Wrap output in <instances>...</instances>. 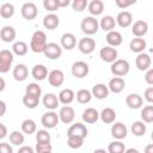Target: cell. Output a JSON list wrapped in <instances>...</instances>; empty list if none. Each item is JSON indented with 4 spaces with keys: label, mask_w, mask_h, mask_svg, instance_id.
<instances>
[{
    "label": "cell",
    "mask_w": 153,
    "mask_h": 153,
    "mask_svg": "<svg viewBox=\"0 0 153 153\" xmlns=\"http://www.w3.org/2000/svg\"><path fill=\"white\" fill-rule=\"evenodd\" d=\"M6 135H7V127L5 124L0 123V139L6 137Z\"/></svg>",
    "instance_id": "obj_54"
},
{
    "label": "cell",
    "mask_w": 153,
    "mask_h": 153,
    "mask_svg": "<svg viewBox=\"0 0 153 153\" xmlns=\"http://www.w3.org/2000/svg\"><path fill=\"white\" fill-rule=\"evenodd\" d=\"M81 31L87 35V36H91V35H94L97 33L98 29H99V22L94 18V17H85L82 20H81Z\"/></svg>",
    "instance_id": "obj_2"
},
{
    "label": "cell",
    "mask_w": 153,
    "mask_h": 153,
    "mask_svg": "<svg viewBox=\"0 0 153 153\" xmlns=\"http://www.w3.org/2000/svg\"><path fill=\"white\" fill-rule=\"evenodd\" d=\"M67 145L68 147L73 148V149H76V148H80L84 143V140L82 137H79V136H67Z\"/></svg>",
    "instance_id": "obj_43"
},
{
    "label": "cell",
    "mask_w": 153,
    "mask_h": 153,
    "mask_svg": "<svg viewBox=\"0 0 153 153\" xmlns=\"http://www.w3.org/2000/svg\"><path fill=\"white\" fill-rule=\"evenodd\" d=\"M124 153H140V152L136 148H128V149L124 151Z\"/></svg>",
    "instance_id": "obj_59"
},
{
    "label": "cell",
    "mask_w": 153,
    "mask_h": 153,
    "mask_svg": "<svg viewBox=\"0 0 153 153\" xmlns=\"http://www.w3.org/2000/svg\"><path fill=\"white\" fill-rule=\"evenodd\" d=\"M99 56L104 62L112 63L117 60V50L112 47H103L99 51Z\"/></svg>",
    "instance_id": "obj_12"
},
{
    "label": "cell",
    "mask_w": 153,
    "mask_h": 153,
    "mask_svg": "<svg viewBox=\"0 0 153 153\" xmlns=\"http://www.w3.org/2000/svg\"><path fill=\"white\" fill-rule=\"evenodd\" d=\"M26 94H31V96H36V97H39L41 93H42V88L36 82H31L26 86Z\"/></svg>",
    "instance_id": "obj_44"
},
{
    "label": "cell",
    "mask_w": 153,
    "mask_h": 153,
    "mask_svg": "<svg viewBox=\"0 0 153 153\" xmlns=\"http://www.w3.org/2000/svg\"><path fill=\"white\" fill-rule=\"evenodd\" d=\"M115 4L120 7V8H126V7H128V6H130V5H133V4H135V0H131V1H126V0H116L115 1Z\"/></svg>",
    "instance_id": "obj_51"
},
{
    "label": "cell",
    "mask_w": 153,
    "mask_h": 153,
    "mask_svg": "<svg viewBox=\"0 0 153 153\" xmlns=\"http://www.w3.org/2000/svg\"><path fill=\"white\" fill-rule=\"evenodd\" d=\"M37 129V126H36V122L31 118H27V120H24L23 123H22V131L24 134H33Z\"/></svg>",
    "instance_id": "obj_35"
},
{
    "label": "cell",
    "mask_w": 153,
    "mask_h": 153,
    "mask_svg": "<svg viewBox=\"0 0 153 153\" xmlns=\"http://www.w3.org/2000/svg\"><path fill=\"white\" fill-rule=\"evenodd\" d=\"M128 129L127 127L122 123V122H116L115 124H112L111 127V135L116 139V140H122L127 136Z\"/></svg>",
    "instance_id": "obj_17"
},
{
    "label": "cell",
    "mask_w": 153,
    "mask_h": 153,
    "mask_svg": "<svg viewBox=\"0 0 153 153\" xmlns=\"http://www.w3.org/2000/svg\"><path fill=\"white\" fill-rule=\"evenodd\" d=\"M59 98L56 94L54 93H45L44 97H43V105L47 108V109H50V110H54L59 106Z\"/></svg>",
    "instance_id": "obj_29"
},
{
    "label": "cell",
    "mask_w": 153,
    "mask_h": 153,
    "mask_svg": "<svg viewBox=\"0 0 153 153\" xmlns=\"http://www.w3.org/2000/svg\"><path fill=\"white\" fill-rule=\"evenodd\" d=\"M129 69H130L129 62L127 60H123V59H117L116 61H114L111 63V67H110L111 73L115 76H120V78H122L126 74H128Z\"/></svg>",
    "instance_id": "obj_3"
},
{
    "label": "cell",
    "mask_w": 153,
    "mask_h": 153,
    "mask_svg": "<svg viewBox=\"0 0 153 153\" xmlns=\"http://www.w3.org/2000/svg\"><path fill=\"white\" fill-rule=\"evenodd\" d=\"M99 117L102 118V121L105 123V124H110L115 121L116 118V112L112 108H105L102 110V112L99 114Z\"/></svg>",
    "instance_id": "obj_33"
},
{
    "label": "cell",
    "mask_w": 153,
    "mask_h": 153,
    "mask_svg": "<svg viewBox=\"0 0 153 153\" xmlns=\"http://www.w3.org/2000/svg\"><path fill=\"white\" fill-rule=\"evenodd\" d=\"M124 86H126L124 79L120 78V76H115L109 81L108 88H109V91H111L114 93H120V92H122L124 90Z\"/></svg>",
    "instance_id": "obj_18"
},
{
    "label": "cell",
    "mask_w": 153,
    "mask_h": 153,
    "mask_svg": "<svg viewBox=\"0 0 153 153\" xmlns=\"http://www.w3.org/2000/svg\"><path fill=\"white\" fill-rule=\"evenodd\" d=\"M36 141L42 143H49L50 142V134L48 130H38L36 133Z\"/></svg>",
    "instance_id": "obj_45"
},
{
    "label": "cell",
    "mask_w": 153,
    "mask_h": 153,
    "mask_svg": "<svg viewBox=\"0 0 153 153\" xmlns=\"http://www.w3.org/2000/svg\"><path fill=\"white\" fill-rule=\"evenodd\" d=\"M87 10H88L91 17L99 16L104 11V2L100 0H92L91 2L87 4Z\"/></svg>",
    "instance_id": "obj_22"
},
{
    "label": "cell",
    "mask_w": 153,
    "mask_h": 153,
    "mask_svg": "<svg viewBox=\"0 0 153 153\" xmlns=\"http://www.w3.org/2000/svg\"><path fill=\"white\" fill-rule=\"evenodd\" d=\"M53 147L49 143H42V142H37L36 143V152L37 153H43V152H48V151H51Z\"/></svg>",
    "instance_id": "obj_48"
},
{
    "label": "cell",
    "mask_w": 153,
    "mask_h": 153,
    "mask_svg": "<svg viewBox=\"0 0 153 153\" xmlns=\"http://www.w3.org/2000/svg\"><path fill=\"white\" fill-rule=\"evenodd\" d=\"M43 54L50 60H57L62 55V48L57 43H54V42L47 43V45L43 50Z\"/></svg>",
    "instance_id": "obj_5"
},
{
    "label": "cell",
    "mask_w": 153,
    "mask_h": 153,
    "mask_svg": "<svg viewBox=\"0 0 153 153\" xmlns=\"http://www.w3.org/2000/svg\"><path fill=\"white\" fill-rule=\"evenodd\" d=\"M87 0H74L72 2V8L75 12H82L87 7Z\"/></svg>",
    "instance_id": "obj_46"
},
{
    "label": "cell",
    "mask_w": 153,
    "mask_h": 153,
    "mask_svg": "<svg viewBox=\"0 0 153 153\" xmlns=\"http://www.w3.org/2000/svg\"><path fill=\"white\" fill-rule=\"evenodd\" d=\"M98 118H99V114L93 108H87L82 112V121L86 123H90V124L96 123L98 121Z\"/></svg>",
    "instance_id": "obj_28"
},
{
    "label": "cell",
    "mask_w": 153,
    "mask_h": 153,
    "mask_svg": "<svg viewBox=\"0 0 153 153\" xmlns=\"http://www.w3.org/2000/svg\"><path fill=\"white\" fill-rule=\"evenodd\" d=\"M13 14H14V6L12 4L5 2V4L1 5V7H0V16L2 18L8 19V18L13 17Z\"/></svg>",
    "instance_id": "obj_36"
},
{
    "label": "cell",
    "mask_w": 153,
    "mask_h": 153,
    "mask_svg": "<svg viewBox=\"0 0 153 153\" xmlns=\"http://www.w3.org/2000/svg\"><path fill=\"white\" fill-rule=\"evenodd\" d=\"M99 26H100L104 31H108V32L112 31V30L115 29V26H116L115 18H114L112 16H105V17H103V18L100 19V22H99Z\"/></svg>",
    "instance_id": "obj_32"
},
{
    "label": "cell",
    "mask_w": 153,
    "mask_h": 153,
    "mask_svg": "<svg viewBox=\"0 0 153 153\" xmlns=\"http://www.w3.org/2000/svg\"><path fill=\"white\" fill-rule=\"evenodd\" d=\"M13 78L17 80V81H24L26 78H27V74H29V69L27 67L24 65V63H18L14 68H13Z\"/></svg>",
    "instance_id": "obj_19"
},
{
    "label": "cell",
    "mask_w": 153,
    "mask_h": 153,
    "mask_svg": "<svg viewBox=\"0 0 153 153\" xmlns=\"http://www.w3.org/2000/svg\"><path fill=\"white\" fill-rule=\"evenodd\" d=\"M115 22H116V24H117L118 26H121V27H128V26H130L131 23H133V16H131V13L128 12V11H122V12H120V13L117 14Z\"/></svg>",
    "instance_id": "obj_15"
},
{
    "label": "cell",
    "mask_w": 153,
    "mask_h": 153,
    "mask_svg": "<svg viewBox=\"0 0 153 153\" xmlns=\"http://www.w3.org/2000/svg\"><path fill=\"white\" fill-rule=\"evenodd\" d=\"M142 103H143V99L137 93H130L126 98V104L130 109H139V108H141Z\"/></svg>",
    "instance_id": "obj_24"
},
{
    "label": "cell",
    "mask_w": 153,
    "mask_h": 153,
    "mask_svg": "<svg viewBox=\"0 0 153 153\" xmlns=\"http://www.w3.org/2000/svg\"><path fill=\"white\" fill-rule=\"evenodd\" d=\"M130 129L135 136H142L146 133V124L142 121H135V122H133Z\"/></svg>",
    "instance_id": "obj_37"
},
{
    "label": "cell",
    "mask_w": 153,
    "mask_h": 153,
    "mask_svg": "<svg viewBox=\"0 0 153 153\" xmlns=\"http://www.w3.org/2000/svg\"><path fill=\"white\" fill-rule=\"evenodd\" d=\"M14 57H13V53L4 49L0 51V73H7L12 66Z\"/></svg>",
    "instance_id": "obj_4"
},
{
    "label": "cell",
    "mask_w": 153,
    "mask_h": 153,
    "mask_svg": "<svg viewBox=\"0 0 153 153\" xmlns=\"http://www.w3.org/2000/svg\"><path fill=\"white\" fill-rule=\"evenodd\" d=\"M57 98H59V102H60V103H62V104H65V105H68V104H71V103L74 100L75 93H74V91L71 90V88H63V90L59 93Z\"/></svg>",
    "instance_id": "obj_27"
},
{
    "label": "cell",
    "mask_w": 153,
    "mask_h": 153,
    "mask_svg": "<svg viewBox=\"0 0 153 153\" xmlns=\"http://www.w3.org/2000/svg\"><path fill=\"white\" fill-rule=\"evenodd\" d=\"M16 30L13 26H10V25H6L4 26L1 30H0V37H1V41L5 42V43H10L12 41H14L16 38Z\"/></svg>",
    "instance_id": "obj_21"
},
{
    "label": "cell",
    "mask_w": 153,
    "mask_h": 153,
    "mask_svg": "<svg viewBox=\"0 0 153 153\" xmlns=\"http://www.w3.org/2000/svg\"><path fill=\"white\" fill-rule=\"evenodd\" d=\"M93 153H108L105 149H102V148H98V149H96Z\"/></svg>",
    "instance_id": "obj_60"
},
{
    "label": "cell",
    "mask_w": 153,
    "mask_h": 153,
    "mask_svg": "<svg viewBox=\"0 0 153 153\" xmlns=\"http://www.w3.org/2000/svg\"><path fill=\"white\" fill-rule=\"evenodd\" d=\"M146 45H147L146 41H145L143 38H139V37L133 38V39L130 41V43H129L130 50L134 51V53H139V54L142 53V51L146 49Z\"/></svg>",
    "instance_id": "obj_31"
},
{
    "label": "cell",
    "mask_w": 153,
    "mask_h": 153,
    "mask_svg": "<svg viewBox=\"0 0 153 153\" xmlns=\"http://www.w3.org/2000/svg\"><path fill=\"white\" fill-rule=\"evenodd\" d=\"M145 80H146V82L148 85H153V69L152 68L147 69L146 75H145Z\"/></svg>",
    "instance_id": "obj_52"
},
{
    "label": "cell",
    "mask_w": 153,
    "mask_h": 153,
    "mask_svg": "<svg viewBox=\"0 0 153 153\" xmlns=\"http://www.w3.org/2000/svg\"><path fill=\"white\" fill-rule=\"evenodd\" d=\"M31 74L36 80L42 81L48 76V69L44 65H36V66H33V68L31 71Z\"/></svg>",
    "instance_id": "obj_30"
},
{
    "label": "cell",
    "mask_w": 153,
    "mask_h": 153,
    "mask_svg": "<svg viewBox=\"0 0 153 153\" xmlns=\"http://www.w3.org/2000/svg\"><path fill=\"white\" fill-rule=\"evenodd\" d=\"M5 87H6V82H5V80L0 76V92H2V91L5 90Z\"/></svg>",
    "instance_id": "obj_58"
},
{
    "label": "cell",
    "mask_w": 153,
    "mask_h": 153,
    "mask_svg": "<svg viewBox=\"0 0 153 153\" xmlns=\"http://www.w3.org/2000/svg\"><path fill=\"white\" fill-rule=\"evenodd\" d=\"M59 115L54 111H48L45 114L42 115V118H41V122L43 124V127L48 128V129H51V128H55L59 123Z\"/></svg>",
    "instance_id": "obj_7"
},
{
    "label": "cell",
    "mask_w": 153,
    "mask_h": 153,
    "mask_svg": "<svg viewBox=\"0 0 153 153\" xmlns=\"http://www.w3.org/2000/svg\"><path fill=\"white\" fill-rule=\"evenodd\" d=\"M24 140H25L24 134H22V133L18 131V130H14V131H12V133L10 134V142H11L12 145L20 146L22 143H24Z\"/></svg>",
    "instance_id": "obj_42"
},
{
    "label": "cell",
    "mask_w": 153,
    "mask_h": 153,
    "mask_svg": "<svg viewBox=\"0 0 153 153\" xmlns=\"http://www.w3.org/2000/svg\"><path fill=\"white\" fill-rule=\"evenodd\" d=\"M60 24V19L56 14L49 13L43 18V26L48 30H55Z\"/></svg>",
    "instance_id": "obj_25"
},
{
    "label": "cell",
    "mask_w": 153,
    "mask_h": 153,
    "mask_svg": "<svg viewBox=\"0 0 153 153\" xmlns=\"http://www.w3.org/2000/svg\"><path fill=\"white\" fill-rule=\"evenodd\" d=\"M69 4H71L69 0H57V5H59V7H66V6H68Z\"/></svg>",
    "instance_id": "obj_56"
},
{
    "label": "cell",
    "mask_w": 153,
    "mask_h": 153,
    "mask_svg": "<svg viewBox=\"0 0 153 153\" xmlns=\"http://www.w3.org/2000/svg\"><path fill=\"white\" fill-rule=\"evenodd\" d=\"M141 118H142L143 123L153 122V105H146L141 110Z\"/></svg>",
    "instance_id": "obj_39"
},
{
    "label": "cell",
    "mask_w": 153,
    "mask_h": 153,
    "mask_svg": "<svg viewBox=\"0 0 153 153\" xmlns=\"http://www.w3.org/2000/svg\"><path fill=\"white\" fill-rule=\"evenodd\" d=\"M43 6L47 11H50V12H54L59 8V5H57V0H44L43 1Z\"/></svg>",
    "instance_id": "obj_47"
},
{
    "label": "cell",
    "mask_w": 153,
    "mask_h": 153,
    "mask_svg": "<svg viewBox=\"0 0 153 153\" xmlns=\"http://www.w3.org/2000/svg\"><path fill=\"white\" fill-rule=\"evenodd\" d=\"M6 114V104L4 100H0V117H2Z\"/></svg>",
    "instance_id": "obj_55"
},
{
    "label": "cell",
    "mask_w": 153,
    "mask_h": 153,
    "mask_svg": "<svg viewBox=\"0 0 153 153\" xmlns=\"http://www.w3.org/2000/svg\"><path fill=\"white\" fill-rule=\"evenodd\" d=\"M20 12H22L23 18L26 19V20H32V19H35V18L37 17V13H38L37 6H36L33 2H25V4L22 6Z\"/></svg>",
    "instance_id": "obj_9"
},
{
    "label": "cell",
    "mask_w": 153,
    "mask_h": 153,
    "mask_svg": "<svg viewBox=\"0 0 153 153\" xmlns=\"http://www.w3.org/2000/svg\"><path fill=\"white\" fill-rule=\"evenodd\" d=\"M18 153H35V152H33V148L30 146H22L18 149Z\"/></svg>",
    "instance_id": "obj_53"
},
{
    "label": "cell",
    "mask_w": 153,
    "mask_h": 153,
    "mask_svg": "<svg viewBox=\"0 0 153 153\" xmlns=\"http://www.w3.org/2000/svg\"><path fill=\"white\" fill-rule=\"evenodd\" d=\"M78 48L79 50L85 54V55H88L91 53H93V50L96 49V42L93 38L91 37H84L79 41V44H78Z\"/></svg>",
    "instance_id": "obj_10"
},
{
    "label": "cell",
    "mask_w": 153,
    "mask_h": 153,
    "mask_svg": "<svg viewBox=\"0 0 153 153\" xmlns=\"http://www.w3.org/2000/svg\"><path fill=\"white\" fill-rule=\"evenodd\" d=\"M145 153H153V143H149L145 147Z\"/></svg>",
    "instance_id": "obj_57"
},
{
    "label": "cell",
    "mask_w": 153,
    "mask_h": 153,
    "mask_svg": "<svg viewBox=\"0 0 153 153\" xmlns=\"http://www.w3.org/2000/svg\"><path fill=\"white\" fill-rule=\"evenodd\" d=\"M23 104L29 108V109H35L38 104H39V97L36 96H31V94H26L23 97Z\"/></svg>",
    "instance_id": "obj_38"
},
{
    "label": "cell",
    "mask_w": 153,
    "mask_h": 153,
    "mask_svg": "<svg viewBox=\"0 0 153 153\" xmlns=\"http://www.w3.org/2000/svg\"><path fill=\"white\" fill-rule=\"evenodd\" d=\"M67 136H79V137L85 139V137L87 136V128H86L85 124L76 122V123L72 124V126L68 128V130H67Z\"/></svg>",
    "instance_id": "obj_11"
},
{
    "label": "cell",
    "mask_w": 153,
    "mask_h": 153,
    "mask_svg": "<svg viewBox=\"0 0 153 153\" xmlns=\"http://www.w3.org/2000/svg\"><path fill=\"white\" fill-rule=\"evenodd\" d=\"M88 71H90L88 65L86 62H84V61H76V62H74L72 65V69H71L73 76L78 78V79L85 78L88 74Z\"/></svg>",
    "instance_id": "obj_6"
},
{
    "label": "cell",
    "mask_w": 153,
    "mask_h": 153,
    "mask_svg": "<svg viewBox=\"0 0 153 153\" xmlns=\"http://www.w3.org/2000/svg\"><path fill=\"white\" fill-rule=\"evenodd\" d=\"M109 88L106 85L104 84H96L92 87V97L97 98V99H105L109 96Z\"/></svg>",
    "instance_id": "obj_20"
},
{
    "label": "cell",
    "mask_w": 153,
    "mask_h": 153,
    "mask_svg": "<svg viewBox=\"0 0 153 153\" xmlns=\"http://www.w3.org/2000/svg\"><path fill=\"white\" fill-rule=\"evenodd\" d=\"M75 97H76V100L80 104H87L92 99V93L88 90H86V88H81V90H79L76 92V96Z\"/></svg>",
    "instance_id": "obj_34"
},
{
    "label": "cell",
    "mask_w": 153,
    "mask_h": 153,
    "mask_svg": "<svg viewBox=\"0 0 153 153\" xmlns=\"http://www.w3.org/2000/svg\"><path fill=\"white\" fill-rule=\"evenodd\" d=\"M48 81H49V84H50L51 86H54V87L61 86V85L63 84V81H65V74H63V72L60 71V69H54V71H51V72L48 74Z\"/></svg>",
    "instance_id": "obj_13"
},
{
    "label": "cell",
    "mask_w": 153,
    "mask_h": 153,
    "mask_svg": "<svg viewBox=\"0 0 153 153\" xmlns=\"http://www.w3.org/2000/svg\"><path fill=\"white\" fill-rule=\"evenodd\" d=\"M74 117H75V112H74V109L69 105H65L60 109V112H59V120L65 123V124H69L74 121Z\"/></svg>",
    "instance_id": "obj_8"
},
{
    "label": "cell",
    "mask_w": 153,
    "mask_h": 153,
    "mask_svg": "<svg viewBox=\"0 0 153 153\" xmlns=\"http://www.w3.org/2000/svg\"><path fill=\"white\" fill-rule=\"evenodd\" d=\"M47 45V36L42 30H37L33 32L31 41H30V48L33 53H43L44 48Z\"/></svg>",
    "instance_id": "obj_1"
},
{
    "label": "cell",
    "mask_w": 153,
    "mask_h": 153,
    "mask_svg": "<svg viewBox=\"0 0 153 153\" xmlns=\"http://www.w3.org/2000/svg\"><path fill=\"white\" fill-rule=\"evenodd\" d=\"M43 153H51V151H48V152H43Z\"/></svg>",
    "instance_id": "obj_61"
},
{
    "label": "cell",
    "mask_w": 153,
    "mask_h": 153,
    "mask_svg": "<svg viewBox=\"0 0 153 153\" xmlns=\"http://www.w3.org/2000/svg\"><path fill=\"white\" fill-rule=\"evenodd\" d=\"M105 38H106V42H108L109 47H118V45L122 44V41H123L122 35L116 30H112V31L108 32Z\"/></svg>",
    "instance_id": "obj_23"
},
{
    "label": "cell",
    "mask_w": 153,
    "mask_h": 153,
    "mask_svg": "<svg viewBox=\"0 0 153 153\" xmlns=\"http://www.w3.org/2000/svg\"><path fill=\"white\" fill-rule=\"evenodd\" d=\"M0 153H13V149H12L10 143L1 142L0 143Z\"/></svg>",
    "instance_id": "obj_50"
},
{
    "label": "cell",
    "mask_w": 153,
    "mask_h": 153,
    "mask_svg": "<svg viewBox=\"0 0 153 153\" xmlns=\"http://www.w3.org/2000/svg\"><path fill=\"white\" fill-rule=\"evenodd\" d=\"M75 44H76V38H75V36L73 33L66 32V33L62 35V37H61V45H62V48H65L67 50H72L75 47Z\"/></svg>",
    "instance_id": "obj_26"
},
{
    "label": "cell",
    "mask_w": 153,
    "mask_h": 153,
    "mask_svg": "<svg viewBox=\"0 0 153 153\" xmlns=\"http://www.w3.org/2000/svg\"><path fill=\"white\" fill-rule=\"evenodd\" d=\"M124 151H126V146L120 140L112 141L108 146V152L109 153H124Z\"/></svg>",
    "instance_id": "obj_41"
},
{
    "label": "cell",
    "mask_w": 153,
    "mask_h": 153,
    "mask_svg": "<svg viewBox=\"0 0 153 153\" xmlns=\"http://www.w3.org/2000/svg\"><path fill=\"white\" fill-rule=\"evenodd\" d=\"M147 31H148V24L145 20H136L133 24V26H131L133 35L135 37H139V38H141L142 36H145L147 33Z\"/></svg>",
    "instance_id": "obj_16"
},
{
    "label": "cell",
    "mask_w": 153,
    "mask_h": 153,
    "mask_svg": "<svg viewBox=\"0 0 153 153\" xmlns=\"http://www.w3.org/2000/svg\"><path fill=\"white\" fill-rule=\"evenodd\" d=\"M12 50H13V54H16L18 56H24L27 53V44L23 41H18L13 44Z\"/></svg>",
    "instance_id": "obj_40"
},
{
    "label": "cell",
    "mask_w": 153,
    "mask_h": 153,
    "mask_svg": "<svg viewBox=\"0 0 153 153\" xmlns=\"http://www.w3.org/2000/svg\"><path fill=\"white\" fill-rule=\"evenodd\" d=\"M145 99L148 102V103H153V87L149 86L145 90V94H143Z\"/></svg>",
    "instance_id": "obj_49"
},
{
    "label": "cell",
    "mask_w": 153,
    "mask_h": 153,
    "mask_svg": "<svg viewBox=\"0 0 153 153\" xmlns=\"http://www.w3.org/2000/svg\"><path fill=\"white\" fill-rule=\"evenodd\" d=\"M151 63H152V60L149 57L148 54H145V53H140L137 56H136V60H135V65L137 67L139 71H147L151 68Z\"/></svg>",
    "instance_id": "obj_14"
}]
</instances>
